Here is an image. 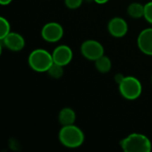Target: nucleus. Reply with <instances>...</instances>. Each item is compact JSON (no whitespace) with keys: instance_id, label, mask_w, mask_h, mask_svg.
<instances>
[{"instance_id":"obj_15","label":"nucleus","mask_w":152,"mask_h":152,"mask_svg":"<svg viewBox=\"0 0 152 152\" xmlns=\"http://www.w3.org/2000/svg\"><path fill=\"white\" fill-rule=\"evenodd\" d=\"M11 32V25L7 19L1 16L0 17V40L6 37Z\"/></svg>"},{"instance_id":"obj_5","label":"nucleus","mask_w":152,"mask_h":152,"mask_svg":"<svg viewBox=\"0 0 152 152\" xmlns=\"http://www.w3.org/2000/svg\"><path fill=\"white\" fill-rule=\"evenodd\" d=\"M80 52L83 57L86 60L95 61L97 59L104 55V47L97 40L87 39L82 43L80 46Z\"/></svg>"},{"instance_id":"obj_10","label":"nucleus","mask_w":152,"mask_h":152,"mask_svg":"<svg viewBox=\"0 0 152 152\" xmlns=\"http://www.w3.org/2000/svg\"><path fill=\"white\" fill-rule=\"evenodd\" d=\"M137 45L143 54L152 56V28H146L139 33Z\"/></svg>"},{"instance_id":"obj_21","label":"nucleus","mask_w":152,"mask_h":152,"mask_svg":"<svg viewBox=\"0 0 152 152\" xmlns=\"http://www.w3.org/2000/svg\"><path fill=\"white\" fill-rule=\"evenodd\" d=\"M84 2H86V3H92V2H94V0H84Z\"/></svg>"},{"instance_id":"obj_8","label":"nucleus","mask_w":152,"mask_h":152,"mask_svg":"<svg viewBox=\"0 0 152 152\" xmlns=\"http://www.w3.org/2000/svg\"><path fill=\"white\" fill-rule=\"evenodd\" d=\"M108 31L113 37L121 38L128 32V24L121 17H113L108 23Z\"/></svg>"},{"instance_id":"obj_4","label":"nucleus","mask_w":152,"mask_h":152,"mask_svg":"<svg viewBox=\"0 0 152 152\" xmlns=\"http://www.w3.org/2000/svg\"><path fill=\"white\" fill-rule=\"evenodd\" d=\"M118 91L120 95L128 101L138 99L142 93V85L141 81L133 76H127L118 84Z\"/></svg>"},{"instance_id":"obj_13","label":"nucleus","mask_w":152,"mask_h":152,"mask_svg":"<svg viewBox=\"0 0 152 152\" xmlns=\"http://www.w3.org/2000/svg\"><path fill=\"white\" fill-rule=\"evenodd\" d=\"M94 66L98 72L102 74H106L110 71L112 68V62L108 56L102 55V57H100L94 61Z\"/></svg>"},{"instance_id":"obj_18","label":"nucleus","mask_w":152,"mask_h":152,"mask_svg":"<svg viewBox=\"0 0 152 152\" xmlns=\"http://www.w3.org/2000/svg\"><path fill=\"white\" fill-rule=\"evenodd\" d=\"M125 77V76H123L121 73H118V74H116L115 75V77H114V79H115V81H116V83L118 85L122 80H123V78Z\"/></svg>"},{"instance_id":"obj_2","label":"nucleus","mask_w":152,"mask_h":152,"mask_svg":"<svg viewBox=\"0 0 152 152\" xmlns=\"http://www.w3.org/2000/svg\"><path fill=\"white\" fill-rule=\"evenodd\" d=\"M120 147L125 152H151L152 143L148 136L139 133H133L120 142Z\"/></svg>"},{"instance_id":"obj_1","label":"nucleus","mask_w":152,"mask_h":152,"mask_svg":"<svg viewBox=\"0 0 152 152\" xmlns=\"http://www.w3.org/2000/svg\"><path fill=\"white\" fill-rule=\"evenodd\" d=\"M61 144L69 149H77L83 145L85 142L84 132L75 124L61 126L59 134Z\"/></svg>"},{"instance_id":"obj_11","label":"nucleus","mask_w":152,"mask_h":152,"mask_svg":"<svg viewBox=\"0 0 152 152\" xmlns=\"http://www.w3.org/2000/svg\"><path fill=\"white\" fill-rule=\"evenodd\" d=\"M76 118H77L76 112L74 111L73 109L69 107H65L61 109L58 115V120L59 123L61 125V126L75 124Z\"/></svg>"},{"instance_id":"obj_17","label":"nucleus","mask_w":152,"mask_h":152,"mask_svg":"<svg viewBox=\"0 0 152 152\" xmlns=\"http://www.w3.org/2000/svg\"><path fill=\"white\" fill-rule=\"evenodd\" d=\"M83 3L84 0H64V4L66 7L70 10H75L79 8Z\"/></svg>"},{"instance_id":"obj_16","label":"nucleus","mask_w":152,"mask_h":152,"mask_svg":"<svg viewBox=\"0 0 152 152\" xmlns=\"http://www.w3.org/2000/svg\"><path fill=\"white\" fill-rule=\"evenodd\" d=\"M147 22L152 25V1L144 4V17Z\"/></svg>"},{"instance_id":"obj_6","label":"nucleus","mask_w":152,"mask_h":152,"mask_svg":"<svg viewBox=\"0 0 152 152\" xmlns=\"http://www.w3.org/2000/svg\"><path fill=\"white\" fill-rule=\"evenodd\" d=\"M64 35V28L59 22L50 21L45 23L41 29L42 38L48 43L59 42Z\"/></svg>"},{"instance_id":"obj_9","label":"nucleus","mask_w":152,"mask_h":152,"mask_svg":"<svg viewBox=\"0 0 152 152\" xmlns=\"http://www.w3.org/2000/svg\"><path fill=\"white\" fill-rule=\"evenodd\" d=\"M2 45L12 52H20L25 47V39L18 32L11 31L6 37L1 39Z\"/></svg>"},{"instance_id":"obj_12","label":"nucleus","mask_w":152,"mask_h":152,"mask_svg":"<svg viewBox=\"0 0 152 152\" xmlns=\"http://www.w3.org/2000/svg\"><path fill=\"white\" fill-rule=\"evenodd\" d=\"M127 14L132 19H141L144 17V4L139 2H133L127 6Z\"/></svg>"},{"instance_id":"obj_22","label":"nucleus","mask_w":152,"mask_h":152,"mask_svg":"<svg viewBox=\"0 0 152 152\" xmlns=\"http://www.w3.org/2000/svg\"><path fill=\"white\" fill-rule=\"evenodd\" d=\"M151 82H152V76H151Z\"/></svg>"},{"instance_id":"obj_14","label":"nucleus","mask_w":152,"mask_h":152,"mask_svg":"<svg viewBox=\"0 0 152 152\" xmlns=\"http://www.w3.org/2000/svg\"><path fill=\"white\" fill-rule=\"evenodd\" d=\"M64 67L63 66H61L59 64H56L53 62V64L50 67V69L47 70V74L49 77H51L52 78H54V79H59L61 78L63 74H64Z\"/></svg>"},{"instance_id":"obj_7","label":"nucleus","mask_w":152,"mask_h":152,"mask_svg":"<svg viewBox=\"0 0 152 152\" xmlns=\"http://www.w3.org/2000/svg\"><path fill=\"white\" fill-rule=\"evenodd\" d=\"M52 55L54 63L65 67L71 62L73 59V51L67 45H60L53 49Z\"/></svg>"},{"instance_id":"obj_19","label":"nucleus","mask_w":152,"mask_h":152,"mask_svg":"<svg viewBox=\"0 0 152 152\" xmlns=\"http://www.w3.org/2000/svg\"><path fill=\"white\" fill-rule=\"evenodd\" d=\"M12 0H0V4L4 6V5H8L12 3Z\"/></svg>"},{"instance_id":"obj_3","label":"nucleus","mask_w":152,"mask_h":152,"mask_svg":"<svg viewBox=\"0 0 152 152\" xmlns=\"http://www.w3.org/2000/svg\"><path fill=\"white\" fill-rule=\"evenodd\" d=\"M28 63L30 69L36 72H47L53 64L52 53L42 48L35 49L30 52L28 57Z\"/></svg>"},{"instance_id":"obj_20","label":"nucleus","mask_w":152,"mask_h":152,"mask_svg":"<svg viewBox=\"0 0 152 152\" xmlns=\"http://www.w3.org/2000/svg\"><path fill=\"white\" fill-rule=\"evenodd\" d=\"M109 1L110 0H94V3H96L97 4H105Z\"/></svg>"}]
</instances>
